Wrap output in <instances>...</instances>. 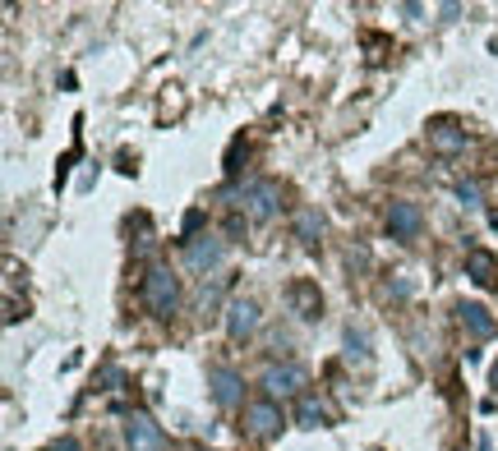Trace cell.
I'll list each match as a JSON object with an SVG mask.
<instances>
[{
    "label": "cell",
    "mask_w": 498,
    "mask_h": 451,
    "mask_svg": "<svg viewBox=\"0 0 498 451\" xmlns=\"http://www.w3.org/2000/svg\"><path fill=\"white\" fill-rule=\"evenodd\" d=\"M295 235H300L304 244H314V239L323 235V217H319L314 208H300V217H295Z\"/></svg>",
    "instance_id": "14"
},
{
    "label": "cell",
    "mask_w": 498,
    "mask_h": 451,
    "mask_svg": "<svg viewBox=\"0 0 498 451\" xmlns=\"http://www.w3.org/2000/svg\"><path fill=\"white\" fill-rule=\"evenodd\" d=\"M226 332H231V341H245L258 332V304L254 300H231V309H226Z\"/></svg>",
    "instance_id": "9"
},
{
    "label": "cell",
    "mask_w": 498,
    "mask_h": 451,
    "mask_svg": "<svg viewBox=\"0 0 498 451\" xmlns=\"http://www.w3.org/2000/svg\"><path fill=\"white\" fill-rule=\"evenodd\" d=\"M208 387H213V401L217 405H240V396H245V383H240V374L236 368H226V364H213L208 368Z\"/></svg>",
    "instance_id": "5"
},
{
    "label": "cell",
    "mask_w": 498,
    "mask_h": 451,
    "mask_svg": "<svg viewBox=\"0 0 498 451\" xmlns=\"http://www.w3.org/2000/svg\"><path fill=\"white\" fill-rule=\"evenodd\" d=\"M420 226H425V217H420V208H415L411 198H397L393 208H388V230H393V239H415Z\"/></svg>",
    "instance_id": "8"
},
{
    "label": "cell",
    "mask_w": 498,
    "mask_h": 451,
    "mask_svg": "<svg viewBox=\"0 0 498 451\" xmlns=\"http://www.w3.org/2000/svg\"><path fill=\"white\" fill-rule=\"evenodd\" d=\"M236 203H240V212L249 221H273L282 212V189L273 180H245L236 189Z\"/></svg>",
    "instance_id": "1"
},
{
    "label": "cell",
    "mask_w": 498,
    "mask_h": 451,
    "mask_svg": "<svg viewBox=\"0 0 498 451\" xmlns=\"http://www.w3.org/2000/svg\"><path fill=\"white\" fill-rule=\"evenodd\" d=\"M493 387H498V368H493Z\"/></svg>",
    "instance_id": "19"
},
{
    "label": "cell",
    "mask_w": 498,
    "mask_h": 451,
    "mask_svg": "<svg viewBox=\"0 0 498 451\" xmlns=\"http://www.w3.org/2000/svg\"><path fill=\"white\" fill-rule=\"evenodd\" d=\"M42 451H79V442H74V437H60V442H47Z\"/></svg>",
    "instance_id": "18"
},
{
    "label": "cell",
    "mask_w": 498,
    "mask_h": 451,
    "mask_svg": "<svg viewBox=\"0 0 498 451\" xmlns=\"http://www.w3.org/2000/svg\"><path fill=\"white\" fill-rule=\"evenodd\" d=\"M347 355L351 359H369V337L356 332V327H347Z\"/></svg>",
    "instance_id": "16"
},
{
    "label": "cell",
    "mask_w": 498,
    "mask_h": 451,
    "mask_svg": "<svg viewBox=\"0 0 498 451\" xmlns=\"http://www.w3.org/2000/svg\"><path fill=\"white\" fill-rule=\"evenodd\" d=\"M430 148H434V152H448V157H452V152H462V148H466V130L434 125V130H430Z\"/></svg>",
    "instance_id": "12"
},
{
    "label": "cell",
    "mask_w": 498,
    "mask_h": 451,
    "mask_svg": "<svg viewBox=\"0 0 498 451\" xmlns=\"http://www.w3.org/2000/svg\"><path fill=\"white\" fill-rule=\"evenodd\" d=\"M466 267H471V281H475V285H498V258H493V254L471 249V254H466Z\"/></svg>",
    "instance_id": "11"
},
{
    "label": "cell",
    "mask_w": 498,
    "mask_h": 451,
    "mask_svg": "<svg viewBox=\"0 0 498 451\" xmlns=\"http://www.w3.org/2000/svg\"><path fill=\"white\" fill-rule=\"evenodd\" d=\"M282 424H286V415H282V405H277L273 396L245 405V433H249V437H263V442H267V437L282 433Z\"/></svg>",
    "instance_id": "3"
},
{
    "label": "cell",
    "mask_w": 498,
    "mask_h": 451,
    "mask_svg": "<svg viewBox=\"0 0 498 451\" xmlns=\"http://www.w3.org/2000/svg\"><path fill=\"white\" fill-rule=\"evenodd\" d=\"M300 424H304V428H323V424H328V410H323L314 396H300Z\"/></svg>",
    "instance_id": "15"
},
{
    "label": "cell",
    "mask_w": 498,
    "mask_h": 451,
    "mask_svg": "<svg viewBox=\"0 0 498 451\" xmlns=\"http://www.w3.org/2000/svg\"><path fill=\"white\" fill-rule=\"evenodd\" d=\"M143 304L158 318H171L180 309V281L171 276V267H152L143 276Z\"/></svg>",
    "instance_id": "2"
},
{
    "label": "cell",
    "mask_w": 498,
    "mask_h": 451,
    "mask_svg": "<svg viewBox=\"0 0 498 451\" xmlns=\"http://www.w3.org/2000/svg\"><path fill=\"white\" fill-rule=\"evenodd\" d=\"M189 451H208V446H189Z\"/></svg>",
    "instance_id": "20"
},
{
    "label": "cell",
    "mask_w": 498,
    "mask_h": 451,
    "mask_svg": "<svg viewBox=\"0 0 498 451\" xmlns=\"http://www.w3.org/2000/svg\"><path fill=\"white\" fill-rule=\"evenodd\" d=\"M185 258H189V267H195V272H217V267H222V258H226V239H217V235H199V239H189Z\"/></svg>",
    "instance_id": "6"
},
{
    "label": "cell",
    "mask_w": 498,
    "mask_h": 451,
    "mask_svg": "<svg viewBox=\"0 0 498 451\" xmlns=\"http://www.w3.org/2000/svg\"><path fill=\"white\" fill-rule=\"evenodd\" d=\"M291 300H295L300 318H319V309H323V300L314 295V285H310V281H295V285H291Z\"/></svg>",
    "instance_id": "13"
},
{
    "label": "cell",
    "mask_w": 498,
    "mask_h": 451,
    "mask_svg": "<svg viewBox=\"0 0 498 451\" xmlns=\"http://www.w3.org/2000/svg\"><path fill=\"white\" fill-rule=\"evenodd\" d=\"M300 387H304V368L300 364H273L263 374V392L273 401H291V396H300Z\"/></svg>",
    "instance_id": "4"
},
{
    "label": "cell",
    "mask_w": 498,
    "mask_h": 451,
    "mask_svg": "<svg viewBox=\"0 0 498 451\" xmlns=\"http://www.w3.org/2000/svg\"><path fill=\"white\" fill-rule=\"evenodd\" d=\"M457 198H462L466 208H480V198H484V194H480V185H475V180H462V185H457Z\"/></svg>",
    "instance_id": "17"
},
{
    "label": "cell",
    "mask_w": 498,
    "mask_h": 451,
    "mask_svg": "<svg viewBox=\"0 0 498 451\" xmlns=\"http://www.w3.org/2000/svg\"><path fill=\"white\" fill-rule=\"evenodd\" d=\"M462 313V327L475 337V341H489V337H498V322H493V313L484 309V304H462L457 309Z\"/></svg>",
    "instance_id": "10"
},
{
    "label": "cell",
    "mask_w": 498,
    "mask_h": 451,
    "mask_svg": "<svg viewBox=\"0 0 498 451\" xmlns=\"http://www.w3.org/2000/svg\"><path fill=\"white\" fill-rule=\"evenodd\" d=\"M125 446L130 451H162V428L152 424L143 410H134V415L125 419Z\"/></svg>",
    "instance_id": "7"
}]
</instances>
